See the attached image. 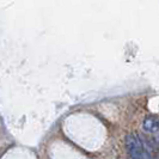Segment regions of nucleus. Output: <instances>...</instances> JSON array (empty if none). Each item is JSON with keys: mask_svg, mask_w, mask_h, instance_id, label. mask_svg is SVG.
Wrapping results in <instances>:
<instances>
[{"mask_svg": "<svg viewBox=\"0 0 159 159\" xmlns=\"http://www.w3.org/2000/svg\"><path fill=\"white\" fill-rule=\"evenodd\" d=\"M143 150H145V148H143ZM141 159H151V158H150V154H148L147 152H146V151H143V158H141Z\"/></svg>", "mask_w": 159, "mask_h": 159, "instance_id": "3", "label": "nucleus"}, {"mask_svg": "<svg viewBox=\"0 0 159 159\" xmlns=\"http://www.w3.org/2000/svg\"><path fill=\"white\" fill-rule=\"evenodd\" d=\"M143 128L147 133H156L159 130V119L154 115L145 117L143 122Z\"/></svg>", "mask_w": 159, "mask_h": 159, "instance_id": "2", "label": "nucleus"}, {"mask_svg": "<svg viewBox=\"0 0 159 159\" xmlns=\"http://www.w3.org/2000/svg\"><path fill=\"white\" fill-rule=\"evenodd\" d=\"M127 153L130 159H141L143 154V143L136 133H128L125 139Z\"/></svg>", "mask_w": 159, "mask_h": 159, "instance_id": "1", "label": "nucleus"}]
</instances>
